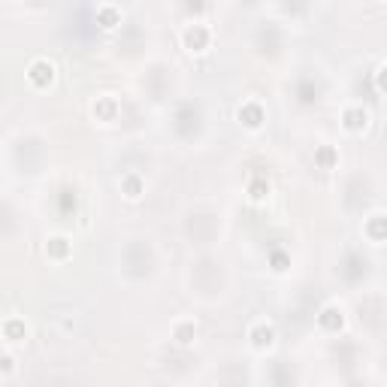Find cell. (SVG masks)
<instances>
[{"mask_svg": "<svg viewBox=\"0 0 387 387\" xmlns=\"http://www.w3.org/2000/svg\"><path fill=\"white\" fill-rule=\"evenodd\" d=\"M212 28L206 21H188L182 28V46L188 48V52H206V48H212Z\"/></svg>", "mask_w": 387, "mask_h": 387, "instance_id": "1", "label": "cell"}, {"mask_svg": "<svg viewBox=\"0 0 387 387\" xmlns=\"http://www.w3.org/2000/svg\"><path fill=\"white\" fill-rule=\"evenodd\" d=\"M0 339H3L10 348H15V345H24L30 339V327L28 321L19 318V315H10L0 321Z\"/></svg>", "mask_w": 387, "mask_h": 387, "instance_id": "2", "label": "cell"}, {"mask_svg": "<svg viewBox=\"0 0 387 387\" xmlns=\"http://www.w3.org/2000/svg\"><path fill=\"white\" fill-rule=\"evenodd\" d=\"M28 82L34 88H48L55 82V76H57V67H55V61H48V57H34V61L28 64Z\"/></svg>", "mask_w": 387, "mask_h": 387, "instance_id": "3", "label": "cell"}, {"mask_svg": "<svg viewBox=\"0 0 387 387\" xmlns=\"http://www.w3.org/2000/svg\"><path fill=\"white\" fill-rule=\"evenodd\" d=\"M249 342L254 351H269L276 345V327L269 321H254L249 327Z\"/></svg>", "mask_w": 387, "mask_h": 387, "instance_id": "4", "label": "cell"}, {"mask_svg": "<svg viewBox=\"0 0 387 387\" xmlns=\"http://www.w3.org/2000/svg\"><path fill=\"white\" fill-rule=\"evenodd\" d=\"M236 118H240V125L245 130H260L267 125V109H263L258 100H245L240 106V112H236Z\"/></svg>", "mask_w": 387, "mask_h": 387, "instance_id": "5", "label": "cell"}, {"mask_svg": "<svg viewBox=\"0 0 387 387\" xmlns=\"http://www.w3.org/2000/svg\"><path fill=\"white\" fill-rule=\"evenodd\" d=\"M318 327H321V330H327V333H339L345 327V309L336 306V303L324 306V309H321V315H318Z\"/></svg>", "mask_w": 387, "mask_h": 387, "instance_id": "6", "label": "cell"}, {"mask_svg": "<svg viewBox=\"0 0 387 387\" xmlns=\"http://www.w3.org/2000/svg\"><path fill=\"white\" fill-rule=\"evenodd\" d=\"M342 125H345V130H351V134L366 130L369 127V109H363V106H348V109L342 112Z\"/></svg>", "mask_w": 387, "mask_h": 387, "instance_id": "7", "label": "cell"}, {"mask_svg": "<svg viewBox=\"0 0 387 387\" xmlns=\"http://www.w3.org/2000/svg\"><path fill=\"white\" fill-rule=\"evenodd\" d=\"M121 19H125V12H121L118 3H97V24H103L106 30L118 28Z\"/></svg>", "mask_w": 387, "mask_h": 387, "instance_id": "8", "label": "cell"}, {"mask_svg": "<svg viewBox=\"0 0 387 387\" xmlns=\"http://www.w3.org/2000/svg\"><path fill=\"white\" fill-rule=\"evenodd\" d=\"M172 339H176V345H182V348L194 345L197 342V324H194L191 318L176 321V324H172Z\"/></svg>", "mask_w": 387, "mask_h": 387, "instance_id": "9", "label": "cell"}, {"mask_svg": "<svg viewBox=\"0 0 387 387\" xmlns=\"http://www.w3.org/2000/svg\"><path fill=\"white\" fill-rule=\"evenodd\" d=\"M70 251H73V242L67 240V236L57 233V236H48V240H46V254L52 260H67Z\"/></svg>", "mask_w": 387, "mask_h": 387, "instance_id": "10", "label": "cell"}, {"mask_svg": "<svg viewBox=\"0 0 387 387\" xmlns=\"http://www.w3.org/2000/svg\"><path fill=\"white\" fill-rule=\"evenodd\" d=\"M363 233L369 236V242H372V245L384 242V215H381V212H375V215H369L363 221Z\"/></svg>", "mask_w": 387, "mask_h": 387, "instance_id": "11", "label": "cell"}, {"mask_svg": "<svg viewBox=\"0 0 387 387\" xmlns=\"http://www.w3.org/2000/svg\"><path fill=\"white\" fill-rule=\"evenodd\" d=\"M121 194H125L127 200H139V197L145 194V182L136 176V172H127V176L121 179Z\"/></svg>", "mask_w": 387, "mask_h": 387, "instance_id": "12", "label": "cell"}, {"mask_svg": "<svg viewBox=\"0 0 387 387\" xmlns=\"http://www.w3.org/2000/svg\"><path fill=\"white\" fill-rule=\"evenodd\" d=\"M249 197H251L254 203L267 200V197H269V182H251L249 185Z\"/></svg>", "mask_w": 387, "mask_h": 387, "instance_id": "13", "label": "cell"}, {"mask_svg": "<svg viewBox=\"0 0 387 387\" xmlns=\"http://www.w3.org/2000/svg\"><path fill=\"white\" fill-rule=\"evenodd\" d=\"M15 372V357H12V351H0V375H12Z\"/></svg>", "mask_w": 387, "mask_h": 387, "instance_id": "14", "label": "cell"}, {"mask_svg": "<svg viewBox=\"0 0 387 387\" xmlns=\"http://www.w3.org/2000/svg\"><path fill=\"white\" fill-rule=\"evenodd\" d=\"M315 158H318L321 163H324V167H327V170H330V167H333V158H336V152H333V148H330V145H321V148H318V154H315Z\"/></svg>", "mask_w": 387, "mask_h": 387, "instance_id": "15", "label": "cell"}, {"mask_svg": "<svg viewBox=\"0 0 387 387\" xmlns=\"http://www.w3.org/2000/svg\"><path fill=\"white\" fill-rule=\"evenodd\" d=\"M381 76H384V61H381V64H378V67H375V91H378V94H384V85H381Z\"/></svg>", "mask_w": 387, "mask_h": 387, "instance_id": "16", "label": "cell"}]
</instances>
